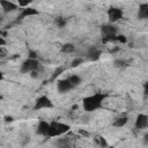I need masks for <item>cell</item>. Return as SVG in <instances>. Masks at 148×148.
Instances as JSON below:
<instances>
[{
  "label": "cell",
  "mask_w": 148,
  "mask_h": 148,
  "mask_svg": "<svg viewBox=\"0 0 148 148\" xmlns=\"http://www.w3.org/2000/svg\"><path fill=\"white\" fill-rule=\"evenodd\" d=\"M106 97H108V95L103 94V92H96L94 95L87 96L82 99V106H83L84 111L92 112L102 106V104Z\"/></svg>",
  "instance_id": "obj_1"
},
{
  "label": "cell",
  "mask_w": 148,
  "mask_h": 148,
  "mask_svg": "<svg viewBox=\"0 0 148 148\" xmlns=\"http://www.w3.org/2000/svg\"><path fill=\"white\" fill-rule=\"evenodd\" d=\"M20 72L23 74H28V73H32V72H38L39 74L43 72V65L40 64V61L38 59H27L22 62L21 67H20Z\"/></svg>",
  "instance_id": "obj_2"
},
{
  "label": "cell",
  "mask_w": 148,
  "mask_h": 148,
  "mask_svg": "<svg viewBox=\"0 0 148 148\" xmlns=\"http://www.w3.org/2000/svg\"><path fill=\"white\" fill-rule=\"evenodd\" d=\"M69 128H71V127H69V125L53 120V121H51V123H50V127H49V131H47L46 136H49V138L60 136V135L65 134L66 132H68V131H69Z\"/></svg>",
  "instance_id": "obj_3"
},
{
  "label": "cell",
  "mask_w": 148,
  "mask_h": 148,
  "mask_svg": "<svg viewBox=\"0 0 148 148\" xmlns=\"http://www.w3.org/2000/svg\"><path fill=\"white\" fill-rule=\"evenodd\" d=\"M51 108H53V103H52V101H51V99H50L47 96H45V95L39 96V97L36 99L35 105H34V110H40V109H51Z\"/></svg>",
  "instance_id": "obj_4"
},
{
  "label": "cell",
  "mask_w": 148,
  "mask_h": 148,
  "mask_svg": "<svg viewBox=\"0 0 148 148\" xmlns=\"http://www.w3.org/2000/svg\"><path fill=\"white\" fill-rule=\"evenodd\" d=\"M108 17L110 22H117L118 20L123 18V9L117 7H110L108 9Z\"/></svg>",
  "instance_id": "obj_5"
},
{
  "label": "cell",
  "mask_w": 148,
  "mask_h": 148,
  "mask_svg": "<svg viewBox=\"0 0 148 148\" xmlns=\"http://www.w3.org/2000/svg\"><path fill=\"white\" fill-rule=\"evenodd\" d=\"M74 87L72 86V83L68 81V79H61L57 82V89L60 94H65L68 92L69 90H72Z\"/></svg>",
  "instance_id": "obj_6"
},
{
  "label": "cell",
  "mask_w": 148,
  "mask_h": 148,
  "mask_svg": "<svg viewBox=\"0 0 148 148\" xmlns=\"http://www.w3.org/2000/svg\"><path fill=\"white\" fill-rule=\"evenodd\" d=\"M148 126V117L145 113H139L135 119V128L136 130H145Z\"/></svg>",
  "instance_id": "obj_7"
},
{
  "label": "cell",
  "mask_w": 148,
  "mask_h": 148,
  "mask_svg": "<svg viewBox=\"0 0 148 148\" xmlns=\"http://www.w3.org/2000/svg\"><path fill=\"white\" fill-rule=\"evenodd\" d=\"M39 14V12L37 10V9H35V8H32V7H27V8H22V10H21V13H20V15L17 16V22L18 21H21V20H23L24 17H28V16H34V15H38Z\"/></svg>",
  "instance_id": "obj_8"
},
{
  "label": "cell",
  "mask_w": 148,
  "mask_h": 148,
  "mask_svg": "<svg viewBox=\"0 0 148 148\" xmlns=\"http://www.w3.org/2000/svg\"><path fill=\"white\" fill-rule=\"evenodd\" d=\"M101 56H102V51H101L98 47H95V46L90 47V49L88 50V52H87V58H88L89 60H92V61L98 60V59L101 58Z\"/></svg>",
  "instance_id": "obj_9"
},
{
  "label": "cell",
  "mask_w": 148,
  "mask_h": 148,
  "mask_svg": "<svg viewBox=\"0 0 148 148\" xmlns=\"http://www.w3.org/2000/svg\"><path fill=\"white\" fill-rule=\"evenodd\" d=\"M49 127H50V123H47L45 120H39L38 121V125H37V128H36V133L39 134V135L46 136L47 131H49Z\"/></svg>",
  "instance_id": "obj_10"
},
{
  "label": "cell",
  "mask_w": 148,
  "mask_h": 148,
  "mask_svg": "<svg viewBox=\"0 0 148 148\" xmlns=\"http://www.w3.org/2000/svg\"><path fill=\"white\" fill-rule=\"evenodd\" d=\"M0 6L2 7L3 12L6 13H9V12H14L18 8V6L12 1H8V0H0Z\"/></svg>",
  "instance_id": "obj_11"
},
{
  "label": "cell",
  "mask_w": 148,
  "mask_h": 148,
  "mask_svg": "<svg viewBox=\"0 0 148 148\" xmlns=\"http://www.w3.org/2000/svg\"><path fill=\"white\" fill-rule=\"evenodd\" d=\"M102 36H110V35H117V28L112 24H104L101 28Z\"/></svg>",
  "instance_id": "obj_12"
},
{
  "label": "cell",
  "mask_w": 148,
  "mask_h": 148,
  "mask_svg": "<svg viewBox=\"0 0 148 148\" xmlns=\"http://www.w3.org/2000/svg\"><path fill=\"white\" fill-rule=\"evenodd\" d=\"M138 17L141 18V20H145V18L148 17V3H141L139 6Z\"/></svg>",
  "instance_id": "obj_13"
},
{
  "label": "cell",
  "mask_w": 148,
  "mask_h": 148,
  "mask_svg": "<svg viewBox=\"0 0 148 148\" xmlns=\"http://www.w3.org/2000/svg\"><path fill=\"white\" fill-rule=\"evenodd\" d=\"M127 121H128V118H127L126 116H123V117L117 118V119L112 123V125H113L114 127H123V126H125V125L127 124Z\"/></svg>",
  "instance_id": "obj_14"
},
{
  "label": "cell",
  "mask_w": 148,
  "mask_h": 148,
  "mask_svg": "<svg viewBox=\"0 0 148 148\" xmlns=\"http://www.w3.org/2000/svg\"><path fill=\"white\" fill-rule=\"evenodd\" d=\"M67 79H68V81L72 83V86H73L74 88L77 87V86L81 83V81H82V79H81L77 74H72V75H69Z\"/></svg>",
  "instance_id": "obj_15"
},
{
  "label": "cell",
  "mask_w": 148,
  "mask_h": 148,
  "mask_svg": "<svg viewBox=\"0 0 148 148\" xmlns=\"http://www.w3.org/2000/svg\"><path fill=\"white\" fill-rule=\"evenodd\" d=\"M60 50H61L62 53H72V52L75 51V46H74L72 43H66V44H64V45L61 46Z\"/></svg>",
  "instance_id": "obj_16"
},
{
  "label": "cell",
  "mask_w": 148,
  "mask_h": 148,
  "mask_svg": "<svg viewBox=\"0 0 148 148\" xmlns=\"http://www.w3.org/2000/svg\"><path fill=\"white\" fill-rule=\"evenodd\" d=\"M54 23H56V25L58 27V28H65V25L67 24V21H66V18L65 17H62V16H57L56 18H54Z\"/></svg>",
  "instance_id": "obj_17"
},
{
  "label": "cell",
  "mask_w": 148,
  "mask_h": 148,
  "mask_svg": "<svg viewBox=\"0 0 148 148\" xmlns=\"http://www.w3.org/2000/svg\"><path fill=\"white\" fill-rule=\"evenodd\" d=\"M64 71H65V68L64 67H57L56 68V71L53 72V74L51 75V77H50V81H54L60 74H62L64 73Z\"/></svg>",
  "instance_id": "obj_18"
},
{
  "label": "cell",
  "mask_w": 148,
  "mask_h": 148,
  "mask_svg": "<svg viewBox=\"0 0 148 148\" xmlns=\"http://www.w3.org/2000/svg\"><path fill=\"white\" fill-rule=\"evenodd\" d=\"M113 64H114V66H116L117 68H125V67L128 66V62L125 61L124 59H117V60H114Z\"/></svg>",
  "instance_id": "obj_19"
},
{
  "label": "cell",
  "mask_w": 148,
  "mask_h": 148,
  "mask_svg": "<svg viewBox=\"0 0 148 148\" xmlns=\"http://www.w3.org/2000/svg\"><path fill=\"white\" fill-rule=\"evenodd\" d=\"M95 141L102 147V148H105V147H108V142H106V140L103 138V136H97L96 139H95Z\"/></svg>",
  "instance_id": "obj_20"
},
{
  "label": "cell",
  "mask_w": 148,
  "mask_h": 148,
  "mask_svg": "<svg viewBox=\"0 0 148 148\" xmlns=\"http://www.w3.org/2000/svg\"><path fill=\"white\" fill-rule=\"evenodd\" d=\"M82 62H83V58H80V57H79V58H75V59L71 62V66H72V67H77V66H80Z\"/></svg>",
  "instance_id": "obj_21"
},
{
  "label": "cell",
  "mask_w": 148,
  "mask_h": 148,
  "mask_svg": "<svg viewBox=\"0 0 148 148\" xmlns=\"http://www.w3.org/2000/svg\"><path fill=\"white\" fill-rule=\"evenodd\" d=\"M31 2H32L31 0H25V1H18L17 6H18V7H23V8H27V7H28V5H30Z\"/></svg>",
  "instance_id": "obj_22"
},
{
  "label": "cell",
  "mask_w": 148,
  "mask_h": 148,
  "mask_svg": "<svg viewBox=\"0 0 148 148\" xmlns=\"http://www.w3.org/2000/svg\"><path fill=\"white\" fill-rule=\"evenodd\" d=\"M117 42H120V43L125 44V43H127V38L124 35H117Z\"/></svg>",
  "instance_id": "obj_23"
},
{
  "label": "cell",
  "mask_w": 148,
  "mask_h": 148,
  "mask_svg": "<svg viewBox=\"0 0 148 148\" xmlns=\"http://www.w3.org/2000/svg\"><path fill=\"white\" fill-rule=\"evenodd\" d=\"M28 58H29V59H37V52L30 50L29 53H28Z\"/></svg>",
  "instance_id": "obj_24"
},
{
  "label": "cell",
  "mask_w": 148,
  "mask_h": 148,
  "mask_svg": "<svg viewBox=\"0 0 148 148\" xmlns=\"http://www.w3.org/2000/svg\"><path fill=\"white\" fill-rule=\"evenodd\" d=\"M119 51H120V47H119V46H114L113 49L110 50V53H117V52H119Z\"/></svg>",
  "instance_id": "obj_25"
},
{
  "label": "cell",
  "mask_w": 148,
  "mask_h": 148,
  "mask_svg": "<svg viewBox=\"0 0 148 148\" xmlns=\"http://www.w3.org/2000/svg\"><path fill=\"white\" fill-rule=\"evenodd\" d=\"M7 54V51L5 47H0V57H5Z\"/></svg>",
  "instance_id": "obj_26"
},
{
  "label": "cell",
  "mask_w": 148,
  "mask_h": 148,
  "mask_svg": "<svg viewBox=\"0 0 148 148\" xmlns=\"http://www.w3.org/2000/svg\"><path fill=\"white\" fill-rule=\"evenodd\" d=\"M5 45H6V39L3 37H1V35H0V47H3Z\"/></svg>",
  "instance_id": "obj_27"
},
{
  "label": "cell",
  "mask_w": 148,
  "mask_h": 148,
  "mask_svg": "<svg viewBox=\"0 0 148 148\" xmlns=\"http://www.w3.org/2000/svg\"><path fill=\"white\" fill-rule=\"evenodd\" d=\"M79 133L81 135H83V136H89V133L87 131H84V130H79Z\"/></svg>",
  "instance_id": "obj_28"
},
{
  "label": "cell",
  "mask_w": 148,
  "mask_h": 148,
  "mask_svg": "<svg viewBox=\"0 0 148 148\" xmlns=\"http://www.w3.org/2000/svg\"><path fill=\"white\" fill-rule=\"evenodd\" d=\"M5 119H6V121H12V120H13V118H12V117H6Z\"/></svg>",
  "instance_id": "obj_29"
},
{
  "label": "cell",
  "mask_w": 148,
  "mask_h": 148,
  "mask_svg": "<svg viewBox=\"0 0 148 148\" xmlns=\"http://www.w3.org/2000/svg\"><path fill=\"white\" fill-rule=\"evenodd\" d=\"M3 79V73H2V71L0 69V80H2Z\"/></svg>",
  "instance_id": "obj_30"
},
{
  "label": "cell",
  "mask_w": 148,
  "mask_h": 148,
  "mask_svg": "<svg viewBox=\"0 0 148 148\" xmlns=\"http://www.w3.org/2000/svg\"><path fill=\"white\" fill-rule=\"evenodd\" d=\"M109 148H114V147H109Z\"/></svg>",
  "instance_id": "obj_31"
}]
</instances>
